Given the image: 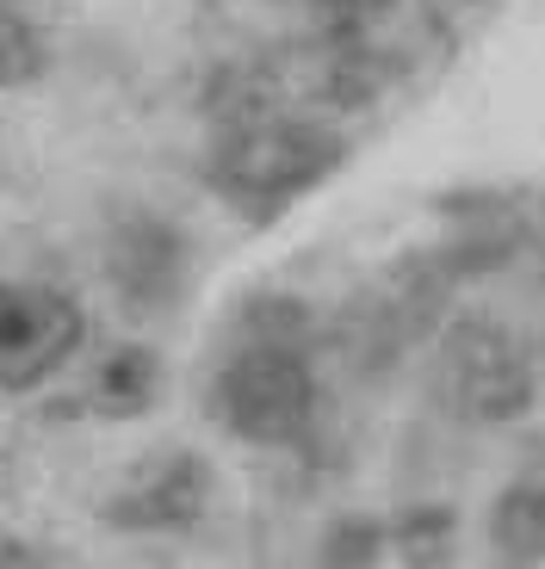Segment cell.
Instances as JSON below:
<instances>
[{
  "label": "cell",
  "mask_w": 545,
  "mask_h": 569,
  "mask_svg": "<svg viewBox=\"0 0 545 569\" xmlns=\"http://www.w3.org/2000/svg\"><path fill=\"white\" fill-rule=\"evenodd\" d=\"M199 496H205V470L192 458H161L137 489H125L112 508V520L125 527H180L199 513Z\"/></svg>",
  "instance_id": "3957f363"
},
{
  "label": "cell",
  "mask_w": 545,
  "mask_h": 569,
  "mask_svg": "<svg viewBox=\"0 0 545 569\" xmlns=\"http://www.w3.org/2000/svg\"><path fill=\"white\" fill-rule=\"evenodd\" d=\"M496 551H503L508 569L545 557V489L539 483H521L503 496V508H496Z\"/></svg>",
  "instance_id": "5b68a950"
},
{
  "label": "cell",
  "mask_w": 545,
  "mask_h": 569,
  "mask_svg": "<svg viewBox=\"0 0 545 569\" xmlns=\"http://www.w3.org/2000/svg\"><path fill=\"white\" fill-rule=\"evenodd\" d=\"M149 397H156V359H149V347H118L100 366V378H93V409L137 415V409H149Z\"/></svg>",
  "instance_id": "277c9868"
},
{
  "label": "cell",
  "mask_w": 545,
  "mask_h": 569,
  "mask_svg": "<svg viewBox=\"0 0 545 569\" xmlns=\"http://www.w3.org/2000/svg\"><path fill=\"white\" fill-rule=\"evenodd\" d=\"M217 415L230 421V433L255 446H291L304 440V427L316 415V385L310 366L291 353L286 341H255L224 366L217 378Z\"/></svg>",
  "instance_id": "6da1fadb"
},
{
  "label": "cell",
  "mask_w": 545,
  "mask_h": 569,
  "mask_svg": "<svg viewBox=\"0 0 545 569\" xmlns=\"http://www.w3.org/2000/svg\"><path fill=\"white\" fill-rule=\"evenodd\" d=\"M43 62H50V43H43V31L31 26L26 13L0 7V87H26V81H38Z\"/></svg>",
  "instance_id": "8992f818"
},
{
  "label": "cell",
  "mask_w": 545,
  "mask_h": 569,
  "mask_svg": "<svg viewBox=\"0 0 545 569\" xmlns=\"http://www.w3.org/2000/svg\"><path fill=\"white\" fill-rule=\"evenodd\" d=\"M87 341V316L62 284L0 279V390H38Z\"/></svg>",
  "instance_id": "7a4b0ae2"
}]
</instances>
